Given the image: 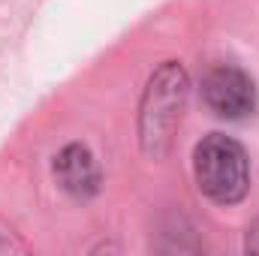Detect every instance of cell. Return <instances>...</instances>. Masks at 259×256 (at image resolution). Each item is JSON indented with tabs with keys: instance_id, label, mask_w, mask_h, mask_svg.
<instances>
[{
	"instance_id": "4",
	"label": "cell",
	"mask_w": 259,
	"mask_h": 256,
	"mask_svg": "<svg viewBox=\"0 0 259 256\" xmlns=\"http://www.w3.org/2000/svg\"><path fill=\"white\" fill-rule=\"evenodd\" d=\"M55 178L72 199H91L100 190V166L88 145L69 142L55 157Z\"/></svg>"
},
{
	"instance_id": "6",
	"label": "cell",
	"mask_w": 259,
	"mask_h": 256,
	"mask_svg": "<svg viewBox=\"0 0 259 256\" xmlns=\"http://www.w3.org/2000/svg\"><path fill=\"white\" fill-rule=\"evenodd\" d=\"M244 253L247 256H259V220L247 229V244H244Z\"/></svg>"
},
{
	"instance_id": "1",
	"label": "cell",
	"mask_w": 259,
	"mask_h": 256,
	"mask_svg": "<svg viewBox=\"0 0 259 256\" xmlns=\"http://www.w3.org/2000/svg\"><path fill=\"white\" fill-rule=\"evenodd\" d=\"M190 97V75L181 61H163L151 75L139 100V145L148 160H163L172 151Z\"/></svg>"
},
{
	"instance_id": "3",
	"label": "cell",
	"mask_w": 259,
	"mask_h": 256,
	"mask_svg": "<svg viewBox=\"0 0 259 256\" xmlns=\"http://www.w3.org/2000/svg\"><path fill=\"white\" fill-rule=\"evenodd\" d=\"M202 100L214 115L241 121L256 109V84L238 64H214L202 75Z\"/></svg>"
},
{
	"instance_id": "5",
	"label": "cell",
	"mask_w": 259,
	"mask_h": 256,
	"mask_svg": "<svg viewBox=\"0 0 259 256\" xmlns=\"http://www.w3.org/2000/svg\"><path fill=\"white\" fill-rule=\"evenodd\" d=\"M160 256H202V247L193 238L190 229L184 226H175L169 232H163L160 238Z\"/></svg>"
},
{
	"instance_id": "2",
	"label": "cell",
	"mask_w": 259,
	"mask_h": 256,
	"mask_svg": "<svg viewBox=\"0 0 259 256\" xmlns=\"http://www.w3.org/2000/svg\"><path fill=\"white\" fill-rule=\"evenodd\" d=\"M193 175L199 190L217 205H238L250 190V160L241 142L211 133L193 151Z\"/></svg>"
}]
</instances>
